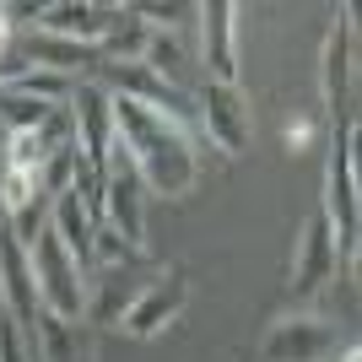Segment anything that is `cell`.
<instances>
[{"label":"cell","instance_id":"cell-1","mask_svg":"<svg viewBox=\"0 0 362 362\" xmlns=\"http://www.w3.org/2000/svg\"><path fill=\"white\" fill-rule=\"evenodd\" d=\"M108 114H114V136H119L124 146H130V157H136L141 184H151V189L168 195V200H179V195L195 189V179H200L195 136H184L173 119L151 114L146 103L114 98V92H108Z\"/></svg>","mask_w":362,"mask_h":362},{"label":"cell","instance_id":"cell-2","mask_svg":"<svg viewBox=\"0 0 362 362\" xmlns=\"http://www.w3.org/2000/svg\"><path fill=\"white\" fill-rule=\"evenodd\" d=\"M325 222L335 233V255L357 259L362 238V195H357V119H341L330 136V163H325Z\"/></svg>","mask_w":362,"mask_h":362},{"label":"cell","instance_id":"cell-3","mask_svg":"<svg viewBox=\"0 0 362 362\" xmlns=\"http://www.w3.org/2000/svg\"><path fill=\"white\" fill-rule=\"evenodd\" d=\"M28 265H33V281H38V303L44 314L54 319H87V276L71 255L60 249L54 233H38V243L28 249Z\"/></svg>","mask_w":362,"mask_h":362},{"label":"cell","instance_id":"cell-4","mask_svg":"<svg viewBox=\"0 0 362 362\" xmlns=\"http://www.w3.org/2000/svg\"><path fill=\"white\" fill-rule=\"evenodd\" d=\"M346 346V330L325 314H281L259 341V362H330Z\"/></svg>","mask_w":362,"mask_h":362},{"label":"cell","instance_id":"cell-5","mask_svg":"<svg viewBox=\"0 0 362 362\" xmlns=\"http://www.w3.org/2000/svg\"><path fill=\"white\" fill-rule=\"evenodd\" d=\"M351 76H357V11L341 6L330 33H325V54H319V87H325L330 124L357 119V114H351Z\"/></svg>","mask_w":362,"mask_h":362},{"label":"cell","instance_id":"cell-6","mask_svg":"<svg viewBox=\"0 0 362 362\" xmlns=\"http://www.w3.org/2000/svg\"><path fill=\"white\" fill-rule=\"evenodd\" d=\"M184 303H189V276L184 271H163L157 281H146L141 287V298L124 308L119 330L136 335V341H151V335H163L173 319L184 314Z\"/></svg>","mask_w":362,"mask_h":362},{"label":"cell","instance_id":"cell-7","mask_svg":"<svg viewBox=\"0 0 362 362\" xmlns=\"http://www.w3.org/2000/svg\"><path fill=\"white\" fill-rule=\"evenodd\" d=\"M189 98H195L200 136L211 141V146H222L227 157H238V151L249 146V114H243L238 87H216V81H206V87L189 92Z\"/></svg>","mask_w":362,"mask_h":362},{"label":"cell","instance_id":"cell-8","mask_svg":"<svg viewBox=\"0 0 362 362\" xmlns=\"http://www.w3.org/2000/svg\"><path fill=\"white\" fill-rule=\"evenodd\" d=\"M200 49L216 87H238V6L233 0H206L200 6Z\"/></svg>","mask_w":362,"mask_h":362},{"label":"cell","instance_id":"cell-9","mask_svg":"<svg viewBox=\"0 0 362 362\" xmlns=\"http://www.w3.org/2000/svg\"><path fill=\"white\" fill-rule=\"evenodd\" d=\"M335 233H330V222H325V211H314L308 222H303V233H298V249H292V298H314L325 281L335 276Z\"/></svg>","mask_w":362,"mask_h":362},{"label":"cell","instance_id":"cell-10","mask_svg":"<svg viewBox=\"0 0 362 362\" xmlns=\"http://www.w3.org/2000/svg\"><path fill=\"white\" fill-rule=\"evenodd\" d=\"M124 16V6H92V0H60V6H44L38 11V33H54V38H71V44H103L114 22Z\"/></svg>","mask_w":362,"mask_h":362},{"label":"cell","instance_id":"cell-11","mask_svg":"<svg viewBox=\"0 0 362 362\" xmlns=\"http://www.w3.org/2000/svg\"><path fill=\"white\" fill-rule=\"evenodd\" d=\"M0 308L33 335L44 303H38V281H33V265H28V249H16L11 233H0Z\"/></svg>","mask_w":362,"mask_h":362},{"label":"cell","instance_id":"cell-12","mask_svg":"<svg viewBox=\"0 0 362 362\" xmlns=\"http://www.w3.org/2000/svg\"><path fill=\"white\" fill-rule=\"evenodd\" d=\"M71 119H76V146H81V157L103 163L108 141H114V114H108V92L98 87V81H81V87L71 92Z\"/></svg>","mask_w":362,"mask_h":362},{"label":"cell","instance_id":"cell-13","mask_svg":"<svg viewBox=\"0 0 362 362\" xmlns=\"http://www.w3.org/2000/svg\"><path fill=\"white\" fill-rule=\"evenodd\" d=\"M49 233L60 238V249L81 265V276L98 265V249H92V238H98V222H92L87 211H81V200L65 189V195H54V206H49Z\"/></svg>","mask_w":362,"mask_h":362},{"label":"cell","instance_id":"cell-14","mask_svg":"<svg viewBox=\"0 0 362 362\" xmlns=\"http://www.w3.org/2000/svg\"><path fill=\"white\" fill-rule=\"evenodd\" d=\"M33 341H38V362H98V351H92V325H87V319L38 314Z\"/></svg>","mask_w":362,"mask_h":362},{"label":"cell","instance_id":"cell-15","mask_svg":"<svg viewBox=\"0 0 362 362\" xmlns=\"http://www.w3.org/2000/svg\"><path fill=\"white\" fill-rule=\"evenodd\" d=\"M98 60H103V54L92 44H71V38H54V33H33L28 38V65L71 76V81H76V71H98Z\"/></svg>","mask_w":362,"mask_h":362},{"label":"cell","instance_id":"cell-16","mask_svg":"<svg viewBox=\"0 0 362 362\" xmlns=\"http://www.w3.org/2000/svg\"><path fill=\"white\" fill-rule=\"evenodd\" d=\"M141 276H130L124 265H114L108 276H98V292H87V325H119L124 308L141 298Z\"/></svg>","mask_w":362,"mask_h":362},{"label":"cell","instance_id":"cell-17","mask_svg":"<svg viewBox=\"0 0 362 362\" xmlns=\"http://www.w3.org/2000/svg\"><path fill=\"white\" fill-rule=\"evenodd\" d=\"M54 114V103H38V98H28V92H0V124L11 130V136H22V130H38V124Z\"/></svg>","mask_w":362,"mask_h":362},{"label":"cell","instance_id":"cell-18","mask_svg":"<svg viewBox=\"0 0 362 362\" xmlns=\"http://www.w3.org/2000/svg\"><path fill=\"white\" fill-rule=\"evenodd\" d=\"M141 65H146V71H157L163 81H173V76L184 71V49H179V38H173V33H163V28H151Z\"/></svg>","mask_w":362,"mask_h":362},{"label":"cell","instance_id":"cell-19","mask_svg":"<svg viewBox=\"0 0 362 362\" xmlns=\"http://www.w3.org/2000/svg\"><path fill=\"white\" fill-rule=\"evenodd\" d=\"M33 200H44L38 195V173L6 168V173H0V206H6V211H22V206H33Z\"/></svg>","mask_w":362,"mask_h":362},{"label":"cell","instance_id":"cell-20","mask_svg":"<svg viewBox=\"0 0 362 362\" xmlns=\"http://www.w3.org/2000/svg\"><path fill=\"white\" fill-rule=\"evenodd\" d=\"M0 54H11V22H6V11H0Z\"/></svg>","mask_w":362,"mask_h":362},{"label":"cell","instance_id":"cell-21","mask_svg":"<svg viewBox=\"0 0 362 362\" xmlns=\"http://www.w3.org/2000/svg\"><path fill=\"white\" fill-rule=\"evenodd\" d=\"M341 362H362V351H357V341H346V351H341Z\"/></svg>","mask_w":362,"mask_h":362}]
</instances>
